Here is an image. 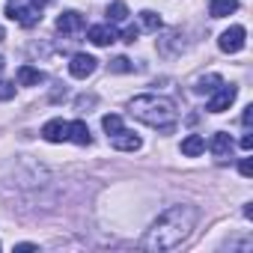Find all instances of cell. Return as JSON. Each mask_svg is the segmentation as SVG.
I'll list each match as a JSON object with an SVG mask.
<instances>
[{
    "mask_svg": "<svg viewBox=\"0 0 253 253\" xmlns=\"http://www.w3.org/2000/svg\"><path fill=\"white\" fill-rule=\"evenodd\" d=\"M3 66H6V63H3V57H0V72H3Z\"/></svg>",
    "mask_w": 253,
    "mask_h": 253,
    "instance_id": "83f0119b",
    "label": "cell"
},
{
    "mask_svg": "<svg viewBox=\"0 0 253 253\" xmlns=\"http://www.w3.org/2000/svg\"><path fill=\"white\" fill-rule=\"evenodd\" d=\"M197 217H200V211L194 206H173V209H167L149 226V232L143 238V247L146 250H173V247H179L191 235V229L197 226Z\"/></svg>",
    "mask_w": 253,
    "mask_h": 253,
    "instance_id": "6da1fadb",
    "label": "cell"
},
{
    "mask_svg": "<svg viewBox=\"0 0 253 253\" xmlns=\"http://www.w3.org/2000/svg\"><path fill=\"white\" fill-rule=\"evenodd\" d=\"M9 98H15V84L0 81V101H9Z\"/></svg>",
    "mask_w": 253,
    "mask_h": 253,
    "instance_id": "44dd1931",
    "label": "cell"
},
{
    "mask_svg": "<svg viewBox=\"0 0 253 253\" xmlns=\"http://www.w3.org/2000/svg\"><path fill=\"white\" fill-rule=\"evenodd\" d=\"M110 72H116V75H125V72H134V63H131L128 57H116V60H110Z\"/></svg>",
    "mask_w": 253,
    "mask_h": 253,
    "instance_id": "ffe728a7",
    "label": "cell"
},
{
    "mask_svg": "<svg viewBox=\"0 0 253 253\" xmlns=\"http://www.w3.org/2000/svg\"><path fill=\"white\" fill-rule=\"evenodd\" d=\"M113 149H119V152H137L140 149V137L122 128L119 134H113Z\"/></svg>",
    "mask_w": 253,
    "mask_h": 253,
    "instance_id": "8fae6325",
    "label": "cell"
},
{
    "mask_svg": "<svg viewBox=\"0 0 253 253\" xmlns=\"http://www.w3.org/2000/svg\"><path fill=\"white\" fill-rule=\"evenodd\" d=\"M140 27H143V30L158 33V30H161V15H158V12H152V9H143V12H140Z\"/></svg>",
    "mask_w": 253,
    "mask_h": 253,
    "instance_id": "e0dca14e",
    "label": "cell"
},
{
    "mask_svg": "<svg viewBox=\"0 0 253 253\" xmlns=\"http://www.w3.org/2000/svg\"><path fill=\"white\" fill-rule=\"evenodd\" d=\"M244 42H247V30H244L241 24H232V27L223 30L220 39H217V45H220L223 54H238V51L244 48Z\"/></svg>",
    "mask_w": 253,
    "mask_h": 253,
    "instance_id": "5b68a950",
    "label": "cell"
},
{
    "mask_svg": "<svg viewBox=\"0 0 253 253\" xmlns=\"http://www.w3.org/2000/svg\"><path fill=\"white\" fill-rule=\"evenodd\" d=\"M250 119H253V107H244V113H241V125H244V128H250Z\"/></svg>",
    "mask_w": 253,
    "mask_h": 253,
    "instance_id": "cb8c5ba5",
    "label": "cell"
},
{
    "mask_svg": "<svg viewBox=\"0 0 253 253\" xmlns=\"http://www.w3.org/2000/svg\"><path fill=\"white\" fill-rule=\"evenodd\" d=\"M137 36H140V30H137V27H125L119 39H122V42H128V45H134V42H137Z\"/></svg>",
    "mask_w": 253,
    "mask_h": 253,
    "instance_id": "7402d4cb",
    "label": "cell"
},
{
    "mask_svg": "<svg viewBox=\"0 0 253 253\" xmlns=\"http://www.w3.org/2000/svg\"><path fill=\"white\" fill-rule=\"evenodd\" d=\"M6 18L21 27H36L42 18V9H36L27 0H6Z\"/></svg>",
    "mask_w": 253,
    "mask_h": 253,
    "instance_id": "3957f363",
    "label": "cell"
},
{
    "mask_svg": "<svg viewBox=\"0 0 253 253\" xmlns=\"http://www.w3.org/2000/svg\"><path fill=\"white\" fill-rule=\"evenodd\" d=\"M238 9V0H211L209 3V15L211 18H226Z\"/></svg>",
    "mask_w": 253,
    "mask_h": 253,
    "instance_id": "5bb4252c",
    "label": "cell"
},
{
    "mask_svg": "<svg viewBox=\"0 0 253 253\" xmlns=\"http://www.w3.org/2000/svg\"><path fill=\"white\" fill-rule=\"evenodd\" d=\"M30 3H33L36 9H42V6H48V3H51V0H30Z\"/></svg>",
    "mask_w": 253,
    "mask_h": 253,
    "instance_id": "4316f807",
    "label": "cell"
},
{
    "mask_svg": "<svg viewBox=\"0 0 253 253\" xmlns=\"http://www.w3.org/2000/svg\"><path fill=\"white\" fill-rule=\"evenodd\" d=\"M0 42H3V30H0Z\"/></svg>",
    "mask_w": 253,
    "mask_h": 253,
    "instance_id": "f1b7e54d",
    "label": "cell"
},
{
    "mask_svg": "<svg viewBox=\"0 0 253 253\" xmlns=\"http://www.w3.org/2000/svg\"><path fill=\"white\" fill-rule=\"evenodd\" d=\"M250 146H253V134H250V131H247V134H244V137H241V149H250Z\"/></svg>",
    "mask_w": 253,
    "mask_h": 253,
    "instance_id": "d4e9b609",
    "label": "cell"
},
{
    "mask_svg": "<svg viewBox=\"0 0 253 253\" xmlns=\"http://www.w3.org/2000/svg\"><path fill=\"white\" fill-rule=\"evenodd\" d=\"M235 95H238V86H232V84H220L217 89L209 92L206 110H211V113H223V110H229V104L235 101Z\"/></svg>",
    "mask_w": 253,
    "mask_h": 253,
    "instance_id": "277c9868",
    "label": "cell"
},
{
    "mask_svg": "<svg viewBox=\"0 0 253 253\" xmlns=\"http://www.w3.org/2000/svg\"><path fill=\"white\" fill-rule=\"evenodd\" d=\"M69 140L78 143V146H89V143H92V134H89V128H86V122H84V119L69 122Z\"/></svg>",
    "mask_w": 253,
    "mask_h": 253,
    "instance_id": "30bf717a",
    "label": "cell"
},
{
    "mask_svg": "<svg viewBox=\"0 0 253 253\" xmlns=\"http://www.w3.org/2000/svg\"><path fill=\"white\" fill-rule=\"evenodd\" d=\"M128 113L134 119H140L143 125H152V128H161V131H170L176 125V104L167 98V95H155V92H146V95H137L128 101Z\"/></svg>",
    "mask_w": 253,
    "mask_h": 253,
    "instance_id": "7a4b0ae2",
    "label": "cell"
},
{
    "mask_svg": "<svg viewBox=\"0 0 253 253\" xmlns=\"http://www.w3.org/2000/svg\"><path fill=\"white\" fill-rule=\"evenodd\" d=\"M42 137H45L48 143H63V140H69V122H66V119H48V122L42 125Z\"/></svg>",
    "mask_w": 253,
    "mask_h": 253,
    "instance_id": "9c48e42d",
    "label": "cell"
},
{
    "mask_svg": "<svg viewBox=\"0 0 253 253\" xmlns=\"http://www.w3.org/2000/svg\"><path fill=\"white\" fill-rule=\"evenodd\" d=\"M86 39H89L92 45L104 48V45H113V42L119 39V33H116V27L107 21V24H95V27H89V30H86Z\"/></svg>",
    "mask_w": 253,
    "mask_h": 253,
    "instance_id": "8992f818",
    "label": "cell"
},
{
    "mask_svg": "<svg viewBox=\"0 0 253 253\" xmlns=\"http://www.w3.org/2000/svg\"><path fill=\"white\" fill-rule=\"evenodd\" d=\"M95 66H98L95 57H89V54H75L72 63H69V75L78 78V81H84V78H89V75L95 72Z\"/></svg>",
    "mask_w": 253,
    "mask_h": 253,
    "instance_id": "52a82bcc",
    "label": "cell"
},
{
    "mask_svg": "<svg viewBox=\"0 0 253 253\" xmlns=\"http://www.w3.org/2000/svg\"><path fill=\"white\" fill-rule=\"evenodd\" d=\"M220 84H223V78L211 72V75H203V78H197V81H194V92H200V95H209V92H211V89H217Z\"/></svg>",
    "mask_w": 253,
    "mask_h": 253,
    "instance_id": "9a60e30c",
    "label": "cell"
},
{
    "mask_svg": "<svg viewBox=\"0 0 253 253\" xmlns=\"http://www.w3.org/2000/svg\"><path fill=\"white\" fill-rule=\"evenodd\" d=\"M81 30H84V15H81V12L69 9V12H63V15L57 18V33H63V36H78Z\"/></svg>",
    "mask_w": 253,
    "mask_h": 253,
    "instance_id": "ba28073f",
    "label": "cell"
},
{
    "mask_svg": "<svg viewBox=\"0 0 253 253\" xmlns=\"http://www.w3.org/2000/svg\"><path fill=\"white\" fill-rule=\"evenodd\" d=\"M107 18L110 21H125V18H128V6H125L122 0H113V3L107 6Z\"/></svg>",
    "mask_w": 253,
    "mask_h": 253,
    "instance_id": "d6986e66",
    "label": "cell"
},
{
    "mask_svg": "<svg viewBox=\"0 0 253 253\" xmlns=\"http://www.w3.org/2000/svg\"><path fill=\"white\" fill-rule=\"evenodd\" d=\"M101 128L113 137V134H119L122 128H125V125H122V116H116V113H107L104 119H101Z\"/></svg>",
    "mask_w": 253,
    "mask_h": 253,
    "instance_id": "ac0fdd59",
    "label": "cell"
},
{
    "mask_svg": "<svg viewBox=\"0 0 253 253\" xmlns=\"http://www.w3.org/2000/svg\"><path fill=\"white\" fill-rule=\"evenodd\" d=\"M209 149H211L217 158H229V152H232V137H229V134H223V131H217V134L211 137Z\"/></svg>",
    "mask_w": 253,
    "mask_h": 253,
    "instance_id": "4fadbf2b",
    "label": "cell"
},
{
    "mask_svg": "<svg viewBox=\"0 0 253 253\" xmlns=\"http://www.w3.org/2000/svg\"><path fill=\"white\" fill-rule=\"evenodd\" d=\"M15 250H18V253H27V250H36V244H30V241H24V244H18Z\"/></svg>",
    "mask_w": 253,
    "mask_h": 253,
    "instance_id": "484cf974",
    "label": "cell"
},
{
    "mask_svg": "<svg viewBox=\"0 0 253 253\" xmlns=\"http://www.w3.org/2000/svg\"><path fill=\"white\" fill-rule=\"evenodd\" d=\"M238 173H241V176H250V173H253V161H250V158H241Z\"/></svg>",
    "mask_w": 253,
    "mask_h": 253,
    "instance_id": "603a6c76",
    "label": "cell"
},
{
    "mask_svg": "<svg viewBox=\"0 0 253 253\" xmlns=\"http://www.w3.org/2000/svg\"><path fill=\"white\" fill-rule=\"evenodd\" d=\"M203 152H206V140H203L200 134H188V137L182 140V155L197 158V155H203Z\"/></svg>",
    "mask_w": 253,
    "mask_h": 253,
    "instance_id": "2e32d148",
    "label": "cell"
},
{
    "mask_svg": "<svg viewBox=\"0 0 253 253\" xmlns=\"http://www.w3.org/2000/svg\"><path fill=\"white\" fill-rule=\"evenodd\" d=\"M18 84L21 86H39V84H45V72L33 69V66H21L18 69Z\"/></svg>",
    "mask_w": 253,
    "mask_h": 253,
    "instance_id": "7c38bea8",
    "label": "cell"
}]
</instances>
